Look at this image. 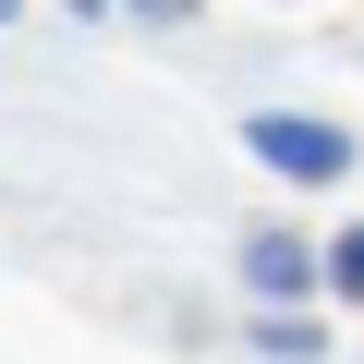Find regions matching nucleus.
Listing matches in <instances>:
<instances>
[{"mask_svg":"<svg viewBox=\"0 0 364 364\" xmlns=\"http://www.w3.org/2000/svg\"><path fill=\"white\" fill-rule=\"evenodd\" d=\"M328 291H340V304H364V231H340V243H328Z\"/></svg>","mask_w":364,"mask_h":364,"instance_id":"20e7f679","label":"nucleus"},{"mask_svg":"<svg viewBox=\"0 0 364 364\" xmlns=\"http://www.w3.org/2000/svg\"><path fill=\"white\" fill-rule=\"evenodd\" d=\"M255 352H267V364H316V352H328V340H316V328H304V316H267V328H255Z\"/></svg>","mask_w":364,"mask_h":364,"instance_id":"7ed1b4c3","label":"nucleus"},{"mask_svg":"<svg viewBox=\"0 0 364 364\" xmlns=\"http://www.w3.org/2000/svg\"><path fill=\"white\" fill-rule=\"evenodd\" d=\"M243 279H255L267 304H291V291L316 279V243H291V231H255V243H243Z\"/></svg>","mask_w":364,"mask_h":364,"instance_id":"f03ea898","label":"nucleus"},{"mask_svg":"<svg viewBox=\"0 0 364 364\" xmlns=\"http://www.w3.org/2000/svg\"><path fill=\"white\" fill-rule=\"evenodd\" d=\"M243 146H255L267 170H291V182H340V170H352V134H340V122H304V109H267Z\"/></svg>","mask_w":364,"mask_h":364,"instance_id":"f257e3e1","label":"nucleus"}]
</instances>
